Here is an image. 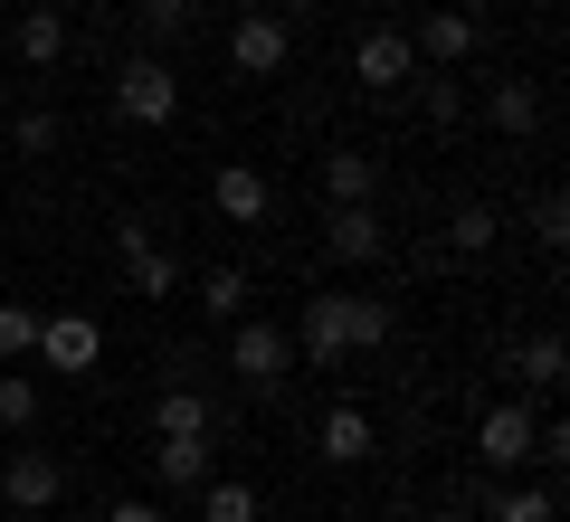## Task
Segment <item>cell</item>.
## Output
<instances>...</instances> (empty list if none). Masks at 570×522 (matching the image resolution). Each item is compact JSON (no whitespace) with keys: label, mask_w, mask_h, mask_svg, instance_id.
<instances>
[{"label":"cell","mask_w":570,"mask_h":522,"mask_svg":"<svg viewBox=\"0 0 570 522\" xmlns=\"http://www.w3.org/2000/svg\"><path fill=\"white\" fill-rule=\"evenodd\" d=\"M390 342V304L371 295H305V314H295V362L314 371H343L352 352H381Z\"/></svg>","instance_id":"obj_1"},{"label":"cell","mask_w":570,"mask_h":522,"mask_svg":"<svg viewBox=\"0 0 570 522\" xmlns=\"http://www.w3.org/2000/svg\"><path fill=\"white\" fill-rule=\"evenodd\" d=\"M228 371H238L257 400H276L285 390V371H295V333L285 323H257V314H238L228 323Z\"/></svg>","instance_id":"obj_2"},{"label":"cell","mask_w":570,"mask_h":522,"mask_svg":"<svg viewBox=\"0 0 570 522\" xmlns=\"http://www.w3.org/2000/svg\"><path fill=\"white\" fill-rule=\"evenodd\" d=\"M115 115L142 124V134L181 124V77H171V58H124L115 67Z\"/></svg>","instance_id":"obj_3"},{"label":"cell","mask_w":570,"mask_h":522,"mask_svg":"<svg viewBox=\"0 0 570 522\" xmlns=\"http://www.w3.org/2000/svg\"><path fill=\"white\" fill-rule=\"evenodd\" d=\"M58 381H86V371L105 362V323L96 314H39V342H29Z\"/></svg>","instance_id":"obj_4"},{"label":"cell","mask_w":570,"mask_h":522,"mask_svg":"<svg viewBox=\"0 0 570 522\" xmlns=\"http://www.w3.org/2000/svg\"><path fill=\"white\" fill-rule=\"evenodd\" d=\"M115 257H124V276H134L142 304H163L171 285H181V266H171V247H163V228H153V219H124L115 228Z\"/></svg>","instance_id":"obj_5"},{"label":"cell","mask_w":570,"mask_h":522,"mask_svg":"<svg viewBox=\"0 0 570 522\" xmlns=\"http://www.w3.org/2000/svg\"><path fill=\"white\" fill-rule=\"evenodd\" d=\"M209 209H219L228 228H266L276 219V181H266L257 161H219V171H209Z\"/></svg>","instance_id":"obj_6"},{"label":"cell","mask_w":570,"mask_h":522,"mask_svg":"<svg viewBox=\"0 0 570 522\" xmlns=\"http://www.w3.org/2000/svg\"><path fill=\"white\" fill-rule=\"evenodd\" d=\"M0 503H10V513H58L67 503V465L48 456V446H20V456L0 465Z\"/></svg>","instance_id":"obj_7"},{"label":"cell","mask_w":570,"mask_h":522,"mask_svg":"<svg viewBox=\"0 0 570 522\" xmlns=\"http://www.w3.org/2000/svg\"><path fill=\"white\" fill-rule=\"evenodd\" d=\"M285 58H295V20H276V10H247L228 29V67L238 77H285Z\"/></svg>","instance_id":"obj_8"},{"label":"cell","mask_w":570,"mask_h":522,"mask_svg":"<svg viewBox=\"0 0 570 522\" xmlns=\"http://www.w3.org/2000/svg\"><path fill=\"white\" fill-rule=\"evenodd\" d=\"M532 437H542V418H532L523 400H494L485 418H475V456H485L494 475H513V465H532Z\"/></svg>","instance_id":"obj_9"},{"label":"cell","mask_w":570,"mask_h":522,"mask_svg":"<svg viewBox=\"0 0 570 522\" xmlns=\"http://www.w3.org/2000/svg\"><path fill=\"white\" fill-rule=\"evenodd\" d=\"M352 77H362V96H400V86L419 77L409 29H362V39H352Z\"/></svg>","instance_id":"obj_10"},{"label":"cell","mask_w":570,"mask_h":522,"mask_svg":"<svg viewBox=\"0 0 570 522\" xmlns=\"http://www.w3.org/2000/svg\"><path fill=\"white\" fill-rule=\"evenodd\" d=\"M381 247H390V228L371 219V200H343V209L324 219V257H333V266H371Z\"/></svg>","instance_id":"obj_11"},{"label":"cell","mask_w":570,"mask_h":522,"mask_svg":"<svg viewBox=\"0 0 570 522\" xmlns=\"http://www.w3.org/2000/svg\"><path fill=\"white\" fill-rule=\"evenodd\" d=\"M409 58H419V67H456V58H475V10H428V20L409 29Z\"/></svg>","instance_id":"obj_12"},{"label":"cell","mask_w":570,"mask_h":522,"mask_svg":"<svg viewBox=\"0 0 570 522\" xmlns=\"http://www.w3.org/2000/svg\"><path fill=\"white\" fill-rule=\"evenodd\" d=\"M314 446H324V465H362L371 446H381V427H371V408L333 400V408H324V427H314Z\"/></svg>","instance_id":"obj_13"},{"label":"cell","mask_w":570,"mask_h":522,"mask_svg":"<svg viewBox=\"0 0 570 522\" xmlns=\"http://www.w3.org/2000/svg\"><path fill=\"white\" fill-rule=\"evenodd\" d=\"M10 58H20V67H58V58H67V20L48 10V0L10 20Z\"/></svg>","instance_id":"obj_14"},{"label":"cell","mask_w":570,"mask_h":522,"mask_svg":"<svg viewBox=\"0 0 570 522\" xmlns=\"http://www.w3.org/2000/svg\"><path fill=\"white\" fill-rule=\"evenodd\" d=\"M153 484L200 494V484H209V437H153Z\"/></svg>","instance_id":"obj_15"},{"label":"cell","mask_w":570,"mask_h":522,"mask_svg":"<svg viewBox=\"0 0 570 522\" xmlns=\"http://www.w3.org/2000/svg\"><path fill=\"white\" fill-rule=\"evenodd\" d=\"M381 190V161L362 152V142H343V152H324V200L343 209V200H371Z\"/></svg>","instance_id":"obj_16"},{"label":"cell","mask_w":570,"mask_h":522,"mask_svg":"<svg viewBox=\"0 0 570 522\" xmlns=\"http://www.w3.org/2000/svg\"><path fill=\"white\" fill-rule=\"evenodd\" d=\"M485 115H494V134H513V142H523L532 124H542V86H532V77H494Z\"/></svg>","instance_id":"obj_17"},{"label":"cell","mask_w":570,"mask_h":522,"mask_svg":"<svg viewBox=\"0 0 570 522\" xmlns=\"http://www.w3.org/2000/svg\"><path fill=\"white\" fill-rule=\"evenodd\" d=\"M494 238H504V209L494 200H456L448 209V247L456 257H494Z\"/></svg>","instance_id":"obj_18"},{"label":"cell","mask_w":570,"mask_h":522,"mask_svg":"<svg viewBox=\"0 0 570 522\" xmlns=\"http://www.w3.org/2000/svg\"><path fill=\"white\" fill-rule=\"evenodd\" d=\"M209 427L219 418H209L200 390H163V400H153V437H209Z\"/></svg>","instance_id":"obj_19"},{"label":"cell","mask_w":570,"mask_h":522,"mask_svg":"<svg viewBox=\"0 0 570 522\" xmlns=\"http://www.w3.org/2000/svg\"><path fill=\"white\" fill-rule=\"evenodd\" d=\"M200 522H266V503H257V484L209 475V484H200Z\"/></svg>","instance_id":"obj_20"},{"label":"cell","mask_w":570,"mask_h":522,"mask_svg":"<svg viewBox=\"0 0 570 522\" xmlns=\"http://www.w3.org/2000/svg\"><path fill=\"white\" fill-rule=\"evenodd\" d=\"M513 371H523L532 390H561V381H570V342H561V333H532L523 352H513Z\"/></svg>","instance_id":"obj_21"},{"label":"cell","mask_w":570,"mask_h":522,"mask_svg":"<svg viewBox=\"0 0 570 522\" xmlns=\"http://www.w3.org/2000/svg\"><path fill=\"white\" fill-rule=\"evenodd\" d=\"M409 86H419V115H428V124H466V86H456L448 67H419Z\"/></svg>","instance_id":"obj_22"},{"label":"cell","mask_w":570,"mask_h":522,"mask_svg":"<svg viewBox=\"0 0 570 522\" xmlns=\"http://www.w3.org/2000/svg\"><path fill=\"white\" fill-rule=\"evenodd\" d=\"M0 427L20 437V427H39V381H29L20 362H0Z\"/></svg>","instance_id":"obj_23"},{"label":"cell","mask_w":570,"mask_h":522,"mask_svg":"<svg viewBox=\"0 0 570 522\" xmlns=\"http://www.w3.org/2000/svg\"><path fill=\"white\" fill-rule=\"evenodd\" d=\"M485 522H561V503H551L542 484H504V494L485 503Z\"/></svg>","instance_id":"obj_24"},{"label":"cell","mask_w":570,"mask_h":522,"mask_svg":"<svg viewBox=\"0 0 570 522\" xmlns=\"http://www.w3.org/2000/svg\"><path fill=\"white\" fill-rule=\"evenodd\" d=\"M200 304H209L219 323H238V314H247V266H209V276H200Z\"/></svg>","instance_id":"obj_25"},{"label":"cell","mask_w":570,"mask_h":522,"mask_svg":"<svg viewBox=\"0 0 570 522\" xmlns=\"http://www.w3.org/2000/svg\"><path fill=\"white\" fill-rule=\"evenodd\" d=\"M0 142H10V152H58V115H48V105H20Z\"/></svg>","instance_id":"obj_26"},{"label":"cell","mask_w":570,"mask_h":522,"mask_svg":"<svg viewBox=\"0 0 570 522\" xmlns=\"http://www.w3.org/2000/svg\"><path fill=\"white\" fill-rule=\"evenodd\" d=\"M532 247H551V257L570 247V200H561V190H542V200H532Z\"/></svg>","instance_id":"obj_27"},{"label":"cell","mask_w":570,"mask_h":522,"mask_svg":"<svg viewBox=\"0 0 570 522\" xmlns=\"http://www.w3.org/2000/svg\"><path fill=\"white\" fill-rule=\"evenodd\" d=\"M39 342V304H0V362H29Z\"/></svg>","instance_id":"obj_28"},{"label":"cell","mask_w":570,"mask_h":522,"mask_svg":"<svg viewBox=\"0 0 570 522\" xmlns=\"http://www.w3.org/2000/svg\"><path fill=\"white\" fill-rule=\"evenodd\" d=\"M142 29H153V39H181V29H190V0H142Z\"/></svg>","instance_id":"obj_29"},{"label":"cell","mask_w":570,"mask_h":522,"mask_svg":"<svg viewBox=\"0 0 570 522\" xmlns=\"http://www.w3.org/2000/svg\"><path fill=\"white\" fill-rule=\"evenodd\" d=\"M105 522H163V503H134V494H124V503H115Z\"/></svg>","instance_id":"obj_30"},{"label":"cell","mask_w":570,"mask_h":522,"mask_svg":"<svg viewBox=\"0 0 570 522\" xmlns=\"http://www.w3.org/2000/svg\"><path fill=\"white\" fill-rule=\"evenodd\" d=\"M0 134H10V105H0Z\"/></svg>","instance_id":"obj_31"}]
</instances>
